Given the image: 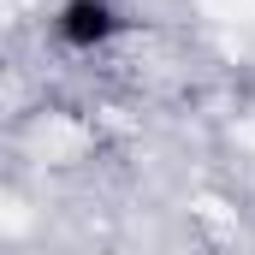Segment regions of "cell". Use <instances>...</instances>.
Here are the masks:
<instances>
[{"label": "cell", "mask_w": 255, "mask_h": 255, "mask_svg": "<svg viewBox=\"0 0 255 255\" xmlns=\"http://www.w3.org/2000/svg\"><path fill=\"white\" fill-rule=\"evenodd\" d=\"M125 30V12L113 0H60L54 6V42L71 54H95Z\"/></svg>", "instance_id": "6da1fadb"}]
</instances>
